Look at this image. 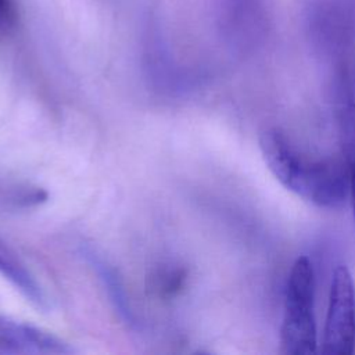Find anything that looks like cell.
Here are the masks:
<instances>
[{
	"mask_svg": "<svg viewBox=\"0 0 355 355\" xmlns=\"http://www.w3.org/2000/svg\"><path fill=\"white\" fill-rule=\"evenodd\" d=\"M259 150L272 175L304 200L318 207L337 208L349 196L345 158H308L279 128H269L261 133Z\"/></svg>",
	"mask_w": 355,
	"mask_h": 355,
	"instance_id": "obj_1",
	"label": "cell"
},
{
	"mask_svg": "<svg viewBox=\"0 0 355 355\" xmlns=\"http://www.w3.org/2000/svg\"><path fill=\"white\" fill-rule=\"evenodd\" d=\"M315 272L308 257H298L290 269L284 313L280 329V352L308 355L318 349V330L313 312Z\"/></svg>",
	"mask_w": 355,
	"mask_h": 355,
	"instance_id": "obj_2",
	"label": "cell"
},
{
	"mask_svg": "<svg viewBox=\"0 0 355 355\" xmlns=\"http://www.w3.org/2000/svg\"><path fill=\"white\" fill-rule=\"evenodd\" d=\"M355 348V284L349 269H334L326 312L322 354L349 355Z\"/></svg>",
	"mask_w": 355,
	"mask_h": 355,
	"instance_id": "obj_3",
	"label": "cell"
},
{
	"mask_svg": "<svg viewBox=\"0 0 355 355\" xmlns=\"http://www.w3.org/2000/svg\"><path fill=\"white\" fill-rule=\"evenodd\" d=\"M304 22L311 39L327 50L355 40V0H306Z\"/></svg>",
	"mask_w": 355,
	"mask_h": 355,
	"instance_id": "obj_4",
	"label": "cell"
},
{
	"mask_svg": "<svg viewBox=\"0 0 355 355\" xmlns=\"http://www.w3.org/2000/svg\"><path fill=\"white\" fill-rule=\"evenodd\" d=\"M223 33L239 44H257L269 32L272 0H214Z\"/></svg>",
	"mask_w": 355,
	"mask_h": 355,
	"instance_id": "obj_5",
	"label": "cell"
},
{
	"mask_svg": "<svg viewBox=\"0 0 355 355\" xmlns=\"http://www.w3.org/2000/svg\"><path fill=\"white\" fill-rule=\"evenodd\" d=\"M76 349L65 340L31 323L0 316V355H69Z\"/></svg>",
	"mask_w": 355,
	"mask_h": 355,
	"instance_id": "obj_6",
	"label": "cell"
},
{
	"mask_svg": "<svg viewBox=\"0 0 355 355\" xmlns=\"http://www.w3.org/2000/svg\"><path fill=\"white\" fill-rule=\"evenodd\" d=\"M0 275L35 308L43 312H47L51 308L46 291L28 265L3 240H0Z\"/></svg>",
	"mask_w": 355,
	"mask_h": 355,
	"instance_id": "obj_7",
	"label": "cell"
},
{
	"mask_svg": "<svg viewBox=\"0 0 355 355\" xmlns=\"http://www.w3.org/2000/svg\"><path fill=\"white\" fill-rule=\"evenodd\" d=\"M80 252L85 257V259L89 262L92 269L97 273L114 309L118 312L123 323H126L129 327H133V329L140 327V322L137 320V316L130 306L123 283L118 276V273L115 272V269L94 248L89 245H82Z\"/></svg>",
	"mask_w": 355,
	"mask_h": 355,
	"instance_id": "obj_8",
	"label": "cell"
},
{
	"mask_svg": "<svg viewBox=\"0 0 355 355\" xmlns=\"http://www.w3.org/2000/svg\"><path fill=\"white\" fill-rule=\"evenodd\" d=\"M187 279V272L180 265L161 263L154 268L147 277L148 290L153 295L162 300L173 298L182 291Z\"/></svg>",
	"mask_w": 355,
	"mask_h": 355,
	"instance_id": "obj_9",
	"label": "cell"
},
{
	"mask_svg": "<svg viewBox=\"0 0 355 355\" xmlns=\"http://www.w3.org/2000/svg\"><path fill=\"white\" fill-rule=\"evenodd\" d=\"M343 135H344V150H345V161L348 165V176H349V200L352 207V215L355 220V114L354 105H344L343 118Z\"/></svg>",
	"mask_w": 355,
	"mask_h": 355,
	"instance_id": "obj_10",
	"label": "cell"
},
{
	"mask_svg": "<svg viewBox=\"0 0 355 355\" xmlns=\"http://www.w3.org/2000/svg\"><path fill=\"white\" fill-rule=\"evenodd\" d=\"M49 194L40 187H14L0 196V201L11 207H32L47 200Z\"/></svg>",
	"mask_w": 355,
	"mask_h": 355,
	"instance_id": "obj_11",
	"label": "cell"
},
{
	"mask_svg": "<svg viewBox=\"0 0 355 355\" xmlns=\"http://www.w3.org/2000/svg\"><path fill=\"white\" fill-rule=\"evenodd\" d=\"M14 19V10L10 0H0V25H8Z\"/></svg>",
	"mask_w": 355,
	"mask_h": 355,
	"instance_id": "obj_12",
	"label": "cell"
}]
</instances>
